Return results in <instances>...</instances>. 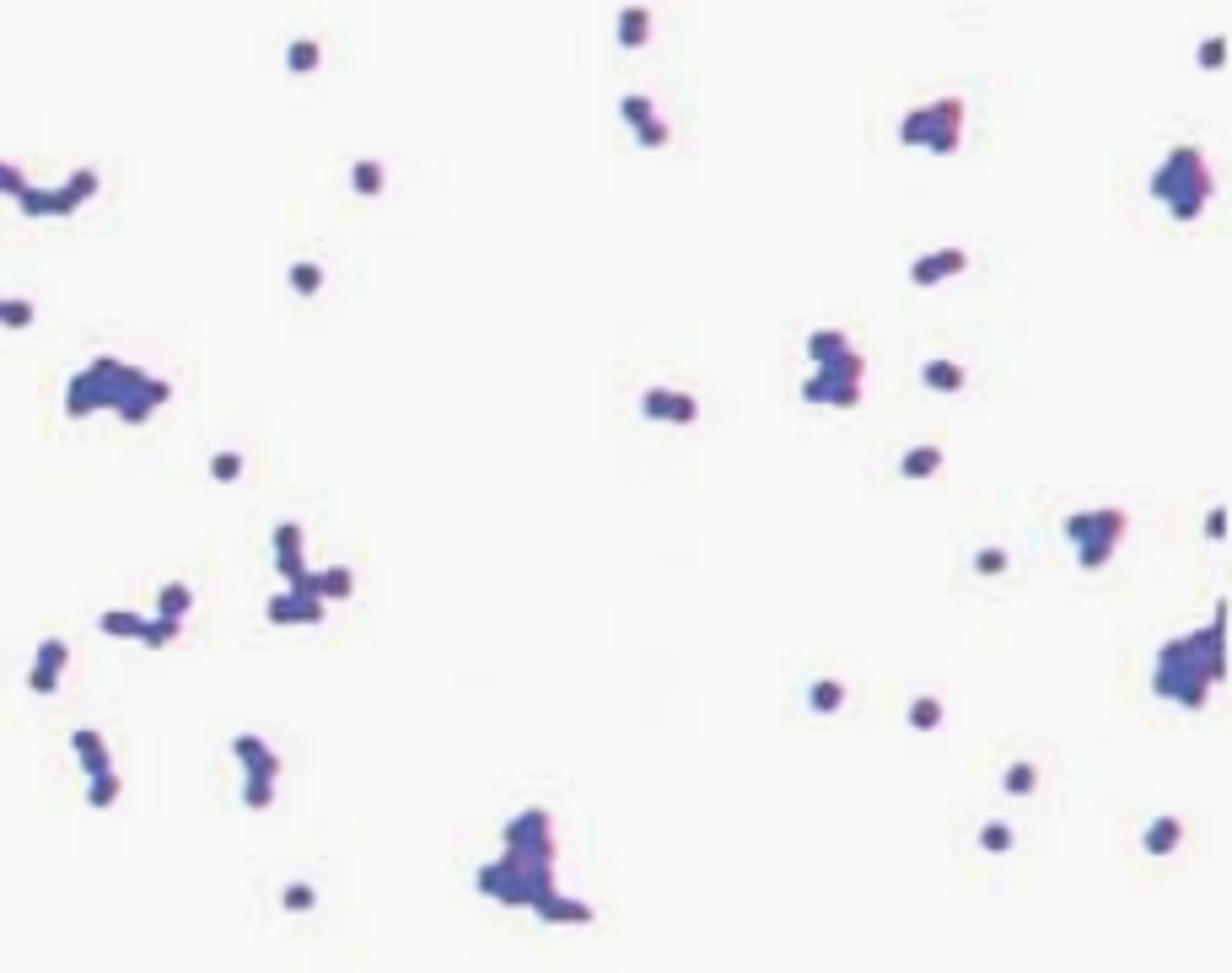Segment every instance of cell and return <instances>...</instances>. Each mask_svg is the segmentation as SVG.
Segmentation results:
<instances>
[{
    "mask_svg": "<svg viewBox=\"0 0 1232 973\" xmlns=\"http://www.w3.org/2000/svg\"><path fill=\"white\" fill-rule=\"evenodd\" d=\"M501 845L507 850L474 872V887H480L490 903H501V909H533L554 887V856H560L554 818L544 807H522L507 829H501Z\"/></svg>",
    "mask_w": 1232,
    "mask_h": 973,
    "instance_id": "cell-1",
    "label": "cell"
},
{
    "mask_svg": "<svg viewBox=\"0 0 1232 973\" xmlns=\"http://www.w3.org/2000/svg\"><path fill=\"white\" fill-rule=\"evenodd\" d=\"M167 404H172V382L145 371V366L118 361V355H92V361L65 382V420L113 415L118 425L140 431V425H151V415Z\"/></svg>",
    "mask_w": 1232,
    "mask_h": 973,
    "instance_id": "cell-2",
    "label": "cell"
},
{
    "mask_svg": "<svg viewBox=\"0 0 1232 973\" xmlns=\"http://www.w3.org/2000/svg\"><path fill=\"white\" fill-rule=\"evenodd\" d=\"M1227 678V603H1216L1211 624L1168 640L1151 662V694L1178 704V710H1205L1211 694L1222 688Z\"/></svg>",
    "mask_w": 1232,
    "mask_h": 973,
    "instance_id": "cell-3",
    "label": "cell"
},
{
    "mask_svg": "<svg viewBox=\"0 0 1232 973\" xmlns=\"http://www.w3.org/2000/svg\"><path fill=\"white\" fill-rule=\"evenodd\" d=\"M1211 194H1216V172H1211V162H1205L1200 145H1173V151L1157 162V172H1151V199H1157L1178 226L1200 221L1205 205H1211Z\"/></svg>",
    "mask_w": 1232,
    "mask_h": 973,
    "instance_id": "cell-4",
    "label": "cell"
},
{
    "mask_svg": "<svg viewBox=\"0 0 1232 973\" xmlns=\"http://www.w3.org/2000/svg\"><path fill=\"white\" fill-rule=\"evenodd\" d=\"M1066 543L1077 549V565L1088 570V576H1098V570L1115 559V549L1125 543V532H1130V511L1125 505H1098V511H1071L1066 522Z\"/></svg>",
    "mask_w": 1232,
    "mask_h": 973,
    "instance_id": "cell-5",
    "label": "cell"
},
{
    "mask_svg": "<svg viewBox=\"0 0 1232 973\" xmlns=\"http://www.w3.org/2000/svg\"><path fill=\"white\" fill-rule=\"evenodd\" d=\"M963 118H969L963 97H931V102H921V108H910L905 118H899V145H916V151H925V156H958Z\"/></svg>",
    "mask_w": 1232,
    "mask_h": 973,
    "instance_id": "cell-6",
    "label": "cell"
},
{
    "mask_svg": "<svg viewBox=\"0 0 1232 973\" xmlns=\"http://www.w3.org/2000/svg\"><path fill=\"white\" fill-rule=\"evenodd\" d=\"M861 382H867V355L851 350V355H840V361L813 366V377L802 382V404L856 409V404H861Z\"/></svg>",
    "mask_w": 1232,
    "mask_h": 973,
    "instance_id": "cell-7",
    "label": "cell"
},
{
    "mask_svg": "<svg viewBox=\"0 0 1232 973\" xmlns=\"http://www.w3.org/2000/svg\"><path fill=\"white\" fill-rule=\"evenodd\" d=\"M641 415L652 425H695L700 420V398L689 388H646L641 393Z\"/></svg>",
    "mask_w": 1232,
    "mask_h": 973,
    "instance_id": "cell-8",
    "label": "cell"
},
{
    "mask_svg": "<svg viewBox=\"0 0 1232 973\" xmlns=\"http://www.w3.org/2000/svg\"><path fill=\"white\" fill-rule=\"evenodd\" d=\"M65 668H71V646H65L60 635H49L44 646H38L33 668H28V688H33L38 699L60 694V678H65Z\"/></svg>",
    "mask_w": 1232,
    "mask_h": 973,
    "instance_id": "cell-9",
    "label": "cell"
},
{
    "mask_svg": "<svg viewBox=\"0 0 1232 973\" xmlns=\"http://www.w3.org/2000/svg\"><path fill=\"white\" fill-rule=\"evenodd\" d=\"M264 619L275 624V630H291V624H323L328 619V603L323 597H302V592H275L270 603H264Z\"/></svg>",
    "mask_w": 1232,
    "mask_h": 973,
    "instance_id": "cell-10",
    "label": "cell"
},
{
    "mask_svg": "<svg viewBox=\"0 0 1232 973\" xmlns=\"http://www.w3.org/2000/svg\"><path fill=\"white\" fill-rule=\"evenodd\" d=\"M963 270H969V253H963V248H931V253H921V259L910 264V286H916V291H936L942 280L963 275Z\"/></svg>",
    "mask_w": 1232,
    "mask_h": 973,
    "instance_id": "cell-11",
    "label": "cell"
},
{
    "mask_svg": "<svg viewBox=\"0 0 1232 973\" xmlns=\"http://www.w3.org/2000/svg\"><path fill=\"white\" fill-rule=\"evenodd\" d=\"M17 210L28 221H65V216H76V210H82V199L65 189V183H60V189H38V183H28V189L17 194Z\"/></svg>",
    "mask_w": 1232,
    "mask_h": 973,
    "instance_id": "cell-12",
    "label": "cell"
},
{
    "mask_svg": "<svg viewBox=\"0 0 1232 973\" xmlns=\"http://www.w3.org/2000/svg\"><path fill=\"white\" fill-rule=\"evenodd\" d=\"M232 758L243 764V775H259V780H281V753L259 737V731H237L232 737Z\"/></svg>",
    "mask_w": 1232,
    "mask_h": 973,
    "instance_id": "cell-13",
    "label": "cell"
},
{
    "mask_svg": "<svg viewBox=\"0 0 1232 973\" xmlns=\"http://www.w3.org/2000/svg\"><path fill=\"white\" fill-rule=\"evenodd\" d=\"M270 549H275V570H281V581L291 586L308 570V559H302V549H308V532H302V522H281L270 532Z\"/></svg>",
    "mask_w": 1232,
    "mask_h": 973,
    "instance_id": "cell-14",
    "label": "cell"
},
{
    "mask_svg": "<svg viewBox=\"0 0 1232 973\" xmlns=\"http://www.w3.org/2000/svg\"><path fill=\"white\" fill-rule=\"evenodd\" d=\"M533 914L544 919V925H592V919H598V909H592L587 898H571V892H560V887H549L544 898L533 903Z\"/></svg>",
    "mask_w": 1232,
    "mask_h": 973,
    "instance_id": "cell-15",
    "label": "cell"
},
{
    "mask_svg": "<svg viewBox=\"0 0 1232 973\" xmlns=\"http://www.w3.org/2000/svg\"><path fill=\"white\" fill-rule=\"evenodd\" d=\"M652 6H641V0H630V6H619L614 17V44L625 49V55H641L646 44H652Z\"/></svg>",
    "mask_w": 1232,
    "mask_h": 973,
    "instance_id": "cell-16",
    "label": "cell"
},
{
    "mask_svg": "<svg viewBox=\"0 0 1232 973\" xmlns=\"http://www.w3.org/2000/svg\"><path fill=\"white\" fill-rule=\"evenodd\" d=\"M71 753L82 758V775L87 780L92 775H108V769H113V753H108V742H103L98 726H76L71 731Z\"/></svg>",
    "mask_w": 1232,
    "mask_h": 973,
    "instance_id": "cell-17",
    "label": "cell"
},
{
    "mask_svg": "<svg viewBox=\"0 0 1232 973\" xmlns=\"http://www.w3.org/2000/svg\"><path fill=\"white\" fill-rule=\"evenodd\" d=\"M921 388H925V393H942V398H952V393H963V388H969V366H963V361H942V355H936V361H925V366H921Z\"/></svg>",
    "mask_w": 1232,
    "mask_h": 973,
    "instance_id": "cell-18",
    "label": "cell"
},
{
    "mask_svg": "<svg viewBox=\"0 0 1232 973\" xmlns=\"http://www.w3.org/2000/svg\"><path fill=\"white\" fill-rule=\"evenodd\" d=\"M1178 845H1184V823H1178V818H1151L1146 829H1141V850H1146V861H1168Z\"/></svg>",
    "mask_w": 1232,
    "mask_h": 973,
    "instance_id": "cell-19",
    "label": "cell"
},
{
    "mask_svg": "<svg viewBox=\"0 0 1232 973\" xmlns=\"http://www.w3.org/2000/svg\"><path fill=\"white\" fill-rule=\"evenodd\" d=\"M802 350H807V361H813V366H824V361H840V355H851L856 339L845 334V328H813Z\"/></svg>",
    "mask_w": 1232,
    "mask_h": 973,
    "instance_id": "cell-20",
    "label": "cell"
},
{
    "mask_svg": "<svg viewBox=\"0 0 1232 973\" xmlns=\"http://www.w3.org/2000/svg\"><path fill=\"white\" fill-rule=\"evenodd\" d=\"M942 463H947V452L936 447V442H925V447H910L905 458H899V474L921 485V479H936V474H942Z\"/></svg>",
    "mask_w": 1232,
    "mask_h": 973,
    "instance_id": "cell-21",
    "label": "cell"
},
{
    "mask_svg": "<svg viewBox=\"0 0 1232 973\" xmlns=\"http://www.w3.org/2000/svg\"><path fill=\"white\" fill-rule=\"evenodd\" d=\"M312 576H317V597H323L328 608L355 597V570L350 565H323V570H312Z\"/></svg>",
    "mask_w": 1232,
    "mask_h": 973,
    "instance_id": "cell-22",
    "label": "cell"
},
{
    "mask_svg": "<svg viewBox=\"0 0 1232 973\" xmlns=\"http://www.w3.org/2000/svg\"><path fill=\"white\" fill-rule=\"evenodd\" d=\"M845 699H851V688H845L840 678H818V683L807 688V710L813 715H840Z\"/></svg>",
    "mask_w": 1232,
    "mask_h": 973,
    "instance_id": "cell-23",
    "label": "cell"
},
{
    "mask_svg": "<svg viewBox=\"0 0 1232 973\" xmlns=\"http://www.w3.org/2000/svg\"><path fill=\"white\" fill-rule=\"evenodd\" d=\"M350 189L361 199H377L382 189H388V167L377 162V156H361V162H350Z\"/></svg>",
    "mask_w": 1232,
    "mask_h": 973,
    "instance_id": "cell-24",
    "label": "cell"
},
{
    "mask_svg": "<svg viewBox=\"0 0 1232 973\" xmlns=\"http://www.w3.org/2000/svg\"><path fill=\"white\" fill-rule=\"evenodd\" d=\"M98 630L108 635V640H140L145 619H140L135 608H103V613H98Z\"/></svg>",
    "mask_w": 1232,
    "mask_h": 973,
    "instance_id": "cell-25",
    "label": "cell"
},
{
    "mask_svg": "<svg viewBox=\"0 0 1232 973\" xmlns=\"http://www.w3.org/2000/svg\"><path fill=\"white\" fill-rule=\"evenodd\" d=\"M178 640H183V619H167V613H156V619H145V630H140L135 646H145V651H167V646H178Z\"/></svg>",
    "mask_w": 1232,
    "mask_h": 973,
    "instance_id": "cell-26",
    "label": "cell"
},
{
    "mask_svg": "<svg viewBox=\"0 0 1232 973\" xmlns=\"http://www.w3.org/2000/svg\"><path fill=\"white\" fill-rule=\"evenodd\" d=\"M317 65H323V44H317V38H291L286 44V71L291 76H312Z\"/></svg>",
    "mask_w": 1232,
    "mask_h": 973,
    "instance_id": "cell-27",
    "label": "cell"
},
{
    "mask_svg": "<svg viewBox=\"0 0 1232 973\" xmlns=\"http://www.w3.org/2000/svg\"><path fill=\"white\" fill-rule=\"evenodd\" d=\"M118 796H124V775H118V769H108V775H92V780H87V807H92V812H108V807L118 802Z\"/></svg>",
    "mask_w": 1232,
    "mask_h": 973,
    "instance_id": "cell-28",
    "label": "cell"
},
{
    "mask_svg": "<svg viewBox=\"0 0 1232 973\" xmlns=\"http://www.w3.org/2000/svg\"><path fill=\"white\" fill-rule=\"evenodd\" d=\"M905 715H910V731H936V726L947 721V704L936 699V694H916Z\"/></svg>",
    "mask_w": 1232,
    "mask_h": 973,
    "instance_id": "cell-29",
    "label": "cell"
},
{
    "mask_svg": "<svg viewBox=\"0 0 1232 973\" xmlns=\"http://www.w3.org/2000/svg\"><path fill=\"white\" fill-rule=\"evenodd\" d=\"M194 608V586L189 581H167L162 592H156V613H167V619H189Z\"/></svg>",
    "mask_w": 1232,
    "mask_h": 973,
    "instance_id": "cell-30",
    "label": "cell"
},
{
    "mask_svg": "<svg viewBox=\"0 0 1232 973\" xmlns=\"http://www.w3.org/2000/svg\"><path fill=\"white\" fill-rule=\"evenodd\" d=\"M286 286L297 291V296H317V291H323V264H317V259H297L286 270Z\"/></svg>",
    "mask_w": 1232,
    "mask_h": 973,
    "instance_id": "cell-31",
    "label": "cell"
},
{
    "mask_svg": "<svg viewBox=\"0 0 1232 973\" xmlns=\"http://www.w3.org/2000/svg\"><path fill=\"white\" fill-rule=\"evenodd\" d=\"M1001 791H1006V796H1033V791H1039V764H1028V758H1017V764H1006V775H1001Z\"/></svg>",
    "mask_w": 1232,
    "mask_h": 973,
    "instance_id": "cell-32",
    "label": "cell"
},
{
    "mask_svg": "<svg viewBox=\"0 0 1232 973\" xmlns=\"http://www.w3.org/2000/svg\"><path fill=\"white\" fill-rule=\"evenodd\" d=\"M979 850H985V856H1012V850H1017V834H1012V823H979Z\"/></svg>",
    "mask_w": 1232,
    "mask_h": 973,
    "instance_id": "cell-33",
    "label": "cell"
},
{
    "mask_svg": "<svg viewBox=\"0 0 1232 973\" xmlns=\"http://www.w3.org/2000/svg\"><path fill=\"white\" fill-rule=\"evenodd\" d=\"M243 469H248V458H243L237 447L210 452V479H216V485H237V479H243Z\"/></svg>",
    "mask_w": 1232,
    "mask_h": 973,
    "instance_id": "cell-34",
    "label": "cell"
},
{
    "mask_svg": "<svg viewBox=\"0 0 1232 973\" xmlns=\"http://www.w3.org/2000/svg\"><path fill=\"white\" fill-rule=\"evenodd\" d=\"M969 570H974V576H1006V570H1012V554H1006L1001 543H979L974 559H969Z\"/></svg>",
    "mask_w": 1232,
    "mask_h": 973,
    "instance_id": "cell-35",
    "label": "cell"
},
{
    "mask_svg": "<svg viewBox=\"0 0 1232 973\" xmlns=\"http://www.w3.org/2000/svg\"><path fill=\"white\" fill-rule=\"evenodd\" d=\"M281 909L286 914H312L317 909V887L312 882H286L281 887Z\"/></svg>",
    "mask_w": 1232,
    "mask_h": 973,
    "instance_id": "cell-36",
    "label": "cell"
},
{
    "mask_svg": "<svg viewBox=\"0 0 1232 973\" xmlns=\"http://www.w3.org/2000/svg\"><path fill=\"white\" fill-rule=\"evenodd\" d=\"M619 118H625L630 129H641L646 118H657V102L646 97V92H625V97H619Z\"/></svg>",
    "mask_w": 1232,
    "mask_h": 973,
    "instance_id": "cell-37",
    "label": "cell"
},
{
    "mask_svg": "<svg viewBox=\"0 0 1232 973\" xmlns=\"http://www.w3.org/2000/svg\"><path fill=\"white\" fill-rule=\"evenodd\" d=\"M275 807V780L243 775V812H270Z\"/></svg>",
    "mask_w": 1232,
    "mask_h": 973,
    "instance_id": "cell-38",
    "label": "cell"
},
{
    "mask_svg": "<svg viewBox=\"0 0 1232 973\" xmlns=\"http://www.w3.org/2000/svg\"><path fill=\"white\" fill-rule=\"evenodd\" d=\"M630 135H635V145H641V151H662V145H668L673 140V129H668V118H646V124L641 129H630Z\"/></svg>",
    "mask_w": 1232,
    "mask_h": 973,
    "instance_id": "cell-39",
    "label": "cell"
},
{
    "mask_svg": "<svg viewBox=\"0 0 1232 973\" xmlns=\"http://www.w3.org/2000/svg\"><path fill=\"white\" fill-rule=\"evenodd\" d=\"M38 306L22 301V296H6V306H0V328H33Z\"/></svg>",
    "mask_w": 1232,
    "mask_h": 973,
    "instance_id": "cell-40",
    "label": "cell"
},
{
    "mask_svg": "<svg viewBox=\"0 0 1232 973\" xmlns=\"http://www.w3.org/2000/svg\"><path fill=\"white\" fill-rule=\"evenodd\" d=\"M1195 65H1200V71H1222V65H1227V38L1222 33L1205 38V44L1195 49Z\"/></svg>",
    "mask_w": 1232,
    "mask_h": 973,
    "instance_id": "cell-41",
    "label": "cell"
},
{
    "mask_svg": "<svg viewBox=\"0 0 1232 973\" xmlns=\"http://www.w3.org/2000/svg\"><path fill=\"white\" fill-rule=\"evenodd\" d=\"M65 189H71V194H76V199H82V205H87V199L103 189V178H98V172H92V167H76L71 178H65Z\"/></svg>",
    "mask_w": 1232,
    "mask_h": 973,
    "instance_id": "cell-42",
    "label": "cell"
},
{
    "mask_svg": "<svg viewBox=\"0 0 1232 973\" xmlns=\"http://www.w3.org/2000/svg\"><path fill=\"white\" fill-rule=\"evenodd\" d=\"M22 189H28V172H22L17 162H0V194H11V199H17Z\"/></svg>",
    "mask_w": 1232,
    "mask_h": 973,
    "instance_id": "cell-43",
    "label": "cell"
},
{
    "mask_svg": "<svg viewBox=\"0 0 1232 973\" xmlns=\"http://www.w3.org/2000/svg\"><path fill=\"white\" fill-rule=\"evenodd\" d=\"M1205 538H1227V505H1216V511L1205 516Z\"/></svg>",
    "mask_w": 1232,
    "mask_h": 973,
    "instance_id": "cell-44",
    "label": "cell"
}]
</instances>
